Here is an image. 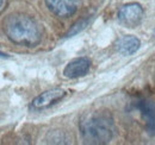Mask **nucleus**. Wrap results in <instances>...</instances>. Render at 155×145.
<instances>
[{
    "instance_id": "obj_12",
    "label": "nucleus",
    "mask_w": 155,
    "mask_h": 145,
    "mask_svg": "<svg viewBox=\"0 0 155 145\" xmlns=\"http://www.w3.org/2000/svg\"><path fill=\"white\" fill-rule=\"evenodd\" d=\"M154 37H155V31H154Z\"/></svg>"
},
{
    "instance_id": "obj_1",
    "label": "nucleus",
    "mask_w": 155,
    "mask_h": 145,
    "mask_svg": "<svg viewBox=\"0 0 155 145\" xmlns=\"http://www.w3.org/2000/svg\"><path fill=\"white\" fill-rule=\"evenodd\" d=\"M80 133L86 144H107L115 134L112 115L105 111L86 114L80 121Z\"/></svg>"
},
{
    "instance_id": "obj_3",
    "label": "nucleus",
    "mask_w": 155,
    "mask_h": 145,
    "mask_svg": "<svg viewBox=\"0 0 155 145\" xmlns=\"http://www.w3.org/2000/svg\"><path fill=\"white\" fill-rule=\"evenodd\" d=\"M143 18V8L140 4L131 2L120 7L118 11V19L120 24L127 27H136Z\"/></svg>"
},
{
    "instance_id": "obj_7",
    "label": "nucleus",
    "mask_w": 155,
    "mask_h": 145,
    "mask_svg": "<svg viewBox=\"0 0 155 145\" xmlns=\"http://www.w3.org/2000/svg\"><path fill=\"white\" fill-rule=\"evenodd\" d=\"M91 68V61L86 57H80V58H75L73 61H71L64 70H63V75L68 79H78L84 75H86Z\"/></svg>"
},
{
    "instance_id": "obj_4",
    "label": "nucleus",
    "mask_w": 155,
    "mask_h": 145,
    "mask_svg": "<svg viewBox=\"0 0 155 145\" xmlns=\"http://www.w3.org/2000/svg\"><path fill=\"white\" fill-rule=\"evenodd\" d=\"M134 106L137 111H140L144 120L147 132L150 136H155V104L148 99L138 98L134 101Z\"/></svg>"
},
{
    "instance_id": "obj_2",
    "label": "nucleus",
    "mask_w": 155,
    "mask_h": 145,
    "mask_svg": "<svg viewBox=\"0 0 155 145\" xmlns=\"http://www.w3.org/2000/svg\"><path fill=\"white\" fill-rule=\"evenodd\" d=\"M4 31L10 40L19 45L35 47L41 40V30L37 23L21 13L11 14L5 19Z\"/></svg>"
},
{
    "instance_id": "obj_8",
    "label": "nucleus",
    "mask_w": 155,
    "mask_h": 145,
    "mask_svg": "<svg viewBox=\"0 0 155 145\" xmlns=\"http://www.w3.org/2000/svg\"><path fill=\"white\" fill-rule=\"evenodd\" d=\"M141 47L140 39L135 36L127 35L120 37L116 42V50L123 56H130L137 53V50Z\"/></svg>"
},
{
    "instance_id": "obj_5",
    "label": "nucleus",
    "mask_w": 155,
    "mask_h": 145,
    "mask_svg": "<svg viewBox=\"0 0 155 145\" xmlns=\"http://www.w3.org/2000/svg\"><path fill=\"white\" fill-rule=\"evenodd\" d=\"M48 8L61 18H68L75 14L80 0H44Z\"/></svg>"
},
{
    "instance_id": "obj_6",
    "label": "nucleus",
    "mask_w": 155,
    "mask_h": 145,
    "mask_svg": "<svg viewBox=\"0 0 155 145\" xmlns=\"http://www.w3.org/2000/svg\"><path fill=\"white\" fill-rule=\"evenodd\" d=\"M64 96H66V92L63 89L54 88V89L44 92L41 95H38L37 98H35L31 106H32V108L37 109V111L49 108L53 105H55L56 102H58L61 99H63Z\"/></svg>"
},
{
    "instance_id": "obj_9",
    "label": "nucleus",
    "mask_w": 155,
    "mask_h": 145,
    "mask_svg": "<svg viewBox=\"0 0 155 145\" xmlns=\"http://www.w3.org/2000/svg\"><path fill=\"white\" fill-rule=\"evenodd\" d=\"M90 21H91V18L80 19L79 21H77V23L72 26V29L68 31V34L66 35V37H72V36H74V35H77V34H79L80 31H82L84 29L87 27V25L90 24Z\"/></svg>"
},
{
    "instance_id": "obj_10",
    "label": "nucleus",
    "mask_w": 155,
    "mask_h": 145,
    "mask_svg": "<svg viewBox=\"0 0 155 145\" xmlns=\"http://www.w3.org/2000/svg\"><path fill=\"white\" fill-rule=\"evenodd\" d=\"M4 57H7V55L4 54V53H0V58H4Z\"/></svg>"
},
{
    "instance_id": "obj_11",
    "label": "nucleus",
    "mask_w": 155,
    "mask_h": 145,
    "mask_svg": "<svg viewBox=\"0 0 155 145\" xmlns=\"http://www.w3.org/2000/svg\"><path fill=\"white\" fill-rule=\"evenodd\" d=\"M2 4H4V0H0V8H1V6H2Z\"/></svg>"
}]
</instances>
